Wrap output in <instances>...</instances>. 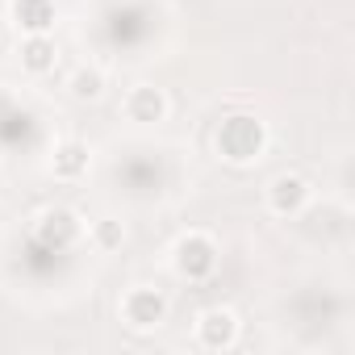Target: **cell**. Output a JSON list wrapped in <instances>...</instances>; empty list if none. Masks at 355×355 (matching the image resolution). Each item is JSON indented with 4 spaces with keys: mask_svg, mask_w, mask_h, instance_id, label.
Segmentation results:
<instances>
[{
    "mask_svg": "<svg viewBox=\"0 0 355 355\" xmlns=\"http://www.w3.org/2000/svg\"><path fill=\"white\" fill-rule=\"evenodd\" d=\"M46 167H51V175H55L59 184H80L84 175H88V167H92V146L80 142V138H59L51 146Z\"/></svg>",
    "mask_w": 355,
    "mask_h": 355,
    "instance_id": "cell-7",
    "label": "cell"
},
{
    "mask_svg": "<svg viewBox=\"0 0 355 355\" xmlns=\"http://www.w3.org/2000/svg\"><path fill=\"white\" fill-rule=\"evenodd\" d=\"M214 150L222 155V163L230 167H251L263 159L268 150V125L255 113H230L218 121L214 130Z\"/></svg>",
    "mask_w": 355,
    "mask_h": 355,
    "instance_id": "cell-1",
    "label": "cell"
},
{
    "mask_svg": "<svg viewBox=\"0 0 355 355\" xmlns=\"http://www.w3.org/2000/svg\"><path fill=\"white\" fill-rule=\"evenodd\" d=\"M88 239H92V247L96 251H117L121 243H125V226L117 222V218H101V222H92V230H88Z\"/></svg>",
    "mask_w": 355,
    "mask_h": 355,
    "instance_id": "cell-12",
    "label": "cell"
},
{
    "mask_svg": "<svg viewBox=\"0 0 355 355\" xmlns=\"http://www.w3.org/2000/svg\"><path fill=\"white\" fill-rule=\"evenodd\" d=\"M17 59H21V71L26 76H46L59 63V46H55L51 34H26L21 46H17Z\"/></svg>",
    "mask_w": 355,
    "mask_h": 355,
    "instance_id": "cell-10",
    "label": "cell"
},
{
    "mask_svg": "<svg viewBox=\"0 0 355 355\" xmlns=\"http://www.w3.org/2000/svg\"><path fill=\"white\" fill-rule=\"evenodd\" d=\"M105 84H109V80H105V71L84 63V67H76V71H71V80H67V96H71V101H80V105H92V101H101V96H105Z\"/></svg>",
    "mask_w": 355,
    "mask_h": 355,
    "instance_id": "cell-11",
    "label": "cell"
},
{
    "mask_svg": "<svg viewBox=\"0 0 355 355\" xmlns=\"http://www.w3.org/2000/svg\"><path fill=\"white\" fill-rule=\"evenodd\" d=\"M193 334H197V347L201 351H230L243 338V322H239V313L230 305H209V309L197 313Z\"/></svg>",
    "mask_w": 355,
    "mask_h": 355,
    "instance_id": "cell-4",
    "label": "cell"
},
{
    "mask_svg": "<svg viewBox=\"0 0 355 355\" xmlns=\"http://www.w3.org/2000/svg\"><path fill=\"white\" fill-rule=\"evenodd\" d=\"M218 263H222V247L205 230H184L180 239H175V247H171V268H175V276L189 280V284L209 280L218 272Z\"/></svg>",
    "mask_w": 355,
    "mask_h": 355,
    "instance_id": "cell-2",
    "label": "cell"
},
{
    "mask_svg": "<svg viewBox=\"0 0 355 355\" xmlns=\"http://www.w3.org/2000/svg\"><path fill=\"white\" fill-rule=\"evenodd\" d=\"M167 313H171V301H167V293L155 288V284H130V288L121 293V301H117V318H121V326L134 330V334L159 330V326L167 322Z\"/></svg>",
    "mask_w": 355,
    "mask_h": 355,
    "instance_id": "cell-3",
    "label": "cell"
},
{
    "mask_svg": "<svg viewBox=\"0 0 355 355\" xmlns=\"http://www.w3.org/2000/svg\"><path fill=\"white\" fill-rule=\"evenodd\" d=\"M34 234H38L42 247L63 251V247H76V243L84 239V222H80V214H71V209H46V214L38 218Z\"/></svg>",
    "mask_w": 355,
    "mask_h": 355,
    "instance_id": "cell-8",
    "label": "cell"
},
{
    "mask_svg": "<svg viewBox=\"0 0 355 355\" xmlns=\"http://www.w3.org/2000/svg\"><path fill=\"white\" fill-rule=\"evenodd\" d=\"M9 21L21 38L26 34H55L59 5L55 0H9Z\"/></svg>",
    "mask_w": 355,
    "mask_h": 355,
    "instance_id": "cell-9",
    "label": "cell"
},
{
    "mask_svg": "<svg viewBox=\"0 0 355 355\" xmlns=\"http://www.w3.org/2000/svg\"><path fill=\"white\" fill-rule=\"evenodd\" d=\"M309 201H313V184L305 180V175H297V171L272 175L268 189H263V205H268V214H276V218H297V214L309 209Z\"/></svg>",
    "mask_w": 355,
    "mask_h": 355,
    "instance_id": "cell-5",
    "label": "cell"
},
{
    "mask_svg": "<svg viewBox=\"0 0 355 355\" xmlns=\"http://www.w3.org/2000/svg\"><path fill=\"white\" fill-rule=\"evenodd\" d=\"M121 113H125V121H134V125H159V121H167L171 101H167V92L155 88V84H130L125 96H121Z\"/></svg>",
    "mask_w": 355,
    "mask_h": 355,
    "instance_id": "cell-6",
    "label": "cell"
}]
</instances>
